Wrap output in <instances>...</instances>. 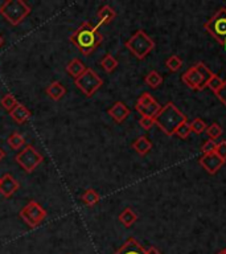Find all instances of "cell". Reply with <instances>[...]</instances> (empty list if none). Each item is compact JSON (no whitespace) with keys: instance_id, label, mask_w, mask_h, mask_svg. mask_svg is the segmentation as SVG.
I'll use <instances>...</instances> for the list:
<instances>
[{"instance_id":"7402d4cb","label":"cell","mask_w":226,"mask_h":254,"mask_svg":"<svg viewBox=\"0 0 226 254\" xmlns=\"http://www.w3.org/2000/svg\"><path fill=\"white\" fill-rule=\"evenodd\" d=\"M101 66H102V69H104L106 73H111L117 69V66H118V61H117V58L114 56H111L110 53H107L106 56H104V58L101 60Z\"/></svg>"},{"instance_id":"2e32d148","label":"cell","mask_w":226,"mask_h":254,"mask_svg":"<svg viewBox=\"0 0 226 254\" xmlns=\"http://www.w3.org/2000/svg\"><path fill=\"white\" fill-rule=\"evenodd\" d=\"M117 18V12L110 7V5H104L101 7V10L98 11V24L97 25H107Z\"/></svg>"},{"instance_id":"f546056e","label":"cell","mask_w":226,"mask_h":254,"mask_svg":"<svg viewBox=\"0 0 226 254\" xmlns=\"http://www.w3.org/2000/svg\"><path fill=\"white\" fill-rule=\"evenodd\" d=\"M222 84H224V81H222L218 75L213 74V77L210 78V80H209V82L207 84V86L209 88V89H212L214 93H217L218 90L221 89Z\"/></svg>"},{"instance_id":"f1b7e54d","label":"cell","mask_w":226,"mask_h":254,"mask_svg":"<svg viewBox=\"0 0 226 254\" xmlns=\"http://www.w3.org/2000/svg\"><path fill=\"white\" fill-rule=\"evenodd\" d=\"M207 123L204 122L201 118H196L193 122L191 123V128H192V132L194 134H201L207 130Z\"/></svg>"},{"instance_id":"d4e9b609","label":"cell","mask_w":226,"mask_h":254,"mask_svg":"<svg viewBox=\"0 0 226 254\" xmlns=\"http://www.w3.org/2000/svg\"><path fill=\"white\" fill-rule=\"evenodd\" d=\"M0 104H1V106L10 113V111H12L17 105H19V101L16 99V97L12 94H5L3 98H1V101H0Z\"/></svg>"},{"instance_id":"8d00e7d4","label":"cell","mask_w":226,"mask_h":254,"mask_svg":"<svg viewBox=\"0 0 226 254\" xmlns=\"http://www.w3.org/2000/svg\"><path fill=\"white\" fill-rule=\"evenodd\" d=\"M4 158H5V152L0 148V162L4 159Z\"/></svg>"},{"instance_id":"484cf974","label":"cell","mask_w":226,"mask_h":254,"mask_svg":"<svg viewBox=\"0 0 226 254\" xmlns=\"http://www.w3.org/2000/svg\"><path fill=\"white\" fill-rule=\"evenodd\" d=\"M192 132V128H191V123H188L187 121L183 122L177 128H176V131H174V135H177L179 138L181 139H187L189 137V134Z\"/></svg>"},{"instance_id":"4dcf8cb0","label":"cell","mask_w":226,"mask_h":254,"mask_svg":"<svg viewBox=\"0 0 226 254\" xmlns=\"http://www.w3.org/2000/svg\"><path fill=\"white\" fill-rule=\"evenodd\" d=\"M196 68H197V71L200 72V74L203 75L204 81H205V84H208L209 82V80L213 77V73L210 71H209V68H207V66L204 65L203 62H198L197 65H194Z\"/></svg>"},{"instance_id":"cb8c5ba5","label":"cell","mask_w":226,"mask_h":254,"mask_svg":"<svg viewBox=\"0 0 226 254\" xmlns=\"http://www.w3.org/2000/svg\"><path fill=\"white\" fill-rule=\"evenodd\" d=\"M144 81H146V84L148 85L150 88H152V89H156V88H159V86L163 84V77H161V75L159 74V73H157L156 71H152L146 75Z\"/></svg>"},{"instance_id":"83f0119b","label":"cell","mask_w":226,"mask_h":254,"mask_svg":"<svg viewBox=\"0 0 226 254\" xmlns=\"http://www.w3.org/2000/svg\"><path fill=\"white\" fill-rule=\"evenodd\" d=\"M207 134L212 141H216L217 138H220L222 135V127L220 125H217V123H213L207 128Z\"/></svg>"},{"instance_id":"e0dca14e","label":"cell","mask_w":226,"mask_h":254,"mask_svg":"<svg viewBox=\"0 0 226 254\" xmlns=\"http://www.w3.org/2000/svg\"><path fill=\"white\" fill-rule=\"evenodd\" d=\"M10 114L11 117L14 118L15 121H16L17 123H20V125H21V123L28 122L29 118H31V111H29L28 109L21 104L17 105L12 111H10Z\"/></svg>"},{"instance_id":"d590c367","label":"cell","mask_w":226,"mask_h":254,"mask_svg":"<svg viewBox=\"0 0 226 254\" xmlns=\"http://www.w3.org/2000/svg\"><path fill=\"white\" fill-rule=\"evenodd\" d=\"M146 254H161L159 250L154 248V246H150L148 249H146Z\"/></svg>"},{"instance_id":"e575fe53","label":"cell","mask_w":226,"mask_h":254,"mask_svg":"<svg viewBox=\"0 0 226 254\" xmlns=\"http://www.w3.org/2000/svg\"><path fill=\"white\" fill-rule=\"evenodd\" d=\"M216 94H217V97H218V99H220L222 104L226 106V81H224V84H222L221 89L218 90Z\"/></svg>"},{"instance_id":"6da1fadb","label":"cell","mask_w":226,"mask_h":254,"mask_svg":"<svg viewBox=\"0 0 226 254\" xmlns=\"http://www.w3.org/2000/svg\"><path fill=\"white\" fill-rule=\"evenodd\" d=\"M98 28V25H93L89 21H85L71 33L69 40L73 45L80 49V52L84 56L87 57L104 41V36Z\"/></svg>"},{"instance_id":"ab89813d","label":"cell","mask_w":226,"mask_h":254,"mask_svg":"<svg viewBox=\"0 0 226 254\" xmlns=\"http://www.w3.org/2000/svg\"><path fill=\"white\" fill-rule=\"evenodd\" d=\"M222 45H224V48H225V49H226V40L224 42H222Z\"/></svg>"},{"instance_id":"9a60e30c","label":"cell","mask_w":226,"mask_h":254,"mask_svg":"<svg viewBox=\"0 0 226 254\" xmlns=\"http://www.w3.org/2000/svg\"><path fill=\"white\" fill-rule=\"evenodd\" d=\"M45 91H47V94L49 95L51 99H53V101H60L66 94V88L60 81H53L52 84L48 85Z\"/></svg>"},{"instance_id":"5bb4252c","label":"cell","mask_w":226,"mask_h":254,"mask_svg":"<svg viewBox=\"0 0 226 254\" xmlns=\"http://www.w3.org/2000/svg\"><path fill=\"white\" fill-rule=\"evenodd\" d=\"M114 254H146V249L135 238H128Z\"/></svg>"},{"instance_id":"ba28073f","label":"cell","mask_w":226,"mask_h":254,"mask_svg":"<svg viewBox=\"0 0 226 254\" xmlns=\"http://www.w3.org/2000/svg\"><path fill=\"white\" fill-rule=\"evenodd\" d=\"M204 28L217 38L220 44L226 40V8H221L212 19L204 24Z\"/></svg>"},{"instance_id":"30bf717a","label":"cell","mask_w":226,"mask_h":254,"mask_svg":"<svg viewBox=\"0 0 226 254\" xmlns=\"http://www.w3.org/2000/svg\"><path fill=\"white\" fill-rule=\"evenodd\" d=\"M181 80H183V82H185V85H188L189 88L193 90H203L207 86L203 75L200 74V72L197 71L196 66L189 68L188 71L183 74Z\"/></svg>"},{"instance_id":"f35d334b","label":"cell","mask_w":226,"mask_h":254,"mask_svg":"<svg viewBox=\"0 0 226 254\" xmlns=\"http://www.w3.org/2000/svg\"><path fill=\"white\" fill-rule=\"evenodd\" d=\"M217 254H226V253H225V250H221V252H218Z\"/></svg>"},{"instance_id":"d6a6232c","label":"cell","mask_w":226,"mask_h":254,"mask_svg":"<svg viewBox=\"0 0 226 254\" xmlns=\"http://www.w3.org/2000/svg\"><path fill=\"white\" fill-rule=\"evenodd\" d=\"M139 125H140V127H143L144 130H151V128L154 127V125H156L155 118L141 117L140 121H139Z\"/></svg>"},{"instance_id":"8992f818","label":"cell","mask_w":226,"mask_h":254,"mask_svg":"<svg viewBox=\"0 0 226 254\" xmlns=\"http://www.w3.org/2000/svg\"><path fill=\"white\" fill-rule=\"evenodd\" d=\"M74 84L86 97H91L104 85V80L93 69L86 68V71L78 78H75Z\"/></svg>"},{"instance_id":"836d02e7","label":"cell","mask_w":226,"mask_h":254,"mask_svg":"<svg viewBox=\"0 0 226 254\" xmlns=\"http://www.w3.org/2000/svg\"><path fill=\"white\" fill-rule=\"evenodd\" d=\"M216 154L226 162V141H222L221 143L217 145Z\"/></svg>"},{"instance_id":"7a4b0ae2","label":"cell","mask_w":226,"mask_h":254,"mask_svg":"<svg viewBox=\"0 0 226 254\" xmlns=\"http://www.w3.org/2000/svg\"><path fill=\"white\" fill-rule=\"evenodd\" d=\"M185 121H187V117L172 102H168L164 108H161L159 114L155 117L156 125L160 127L161 131H164L165 135L168 137L174 135L176 128Z\"/></svg>"},{"instance_id":"5b68a950","label":"cell","mask_w":226,"mask_h":254,"mask_svg":"<svg viewBox=\"0 0 226 254\" xmlns=\"http://www.w3.org/2000/svg\"><path fill=\"white\" fill-rule=\"evenodd\" d=\"M15 160L17 162V164L27 174H32L33 171L43 163L44 156L36 150V147H33L32 145H28V146L24 147L17 155L15 156Z\"/></svg>"},{"instance_id":"60d3db41","label":"cell","mask_w":226,"mask_h":254,"mask_svg":"<svg viewBox=\"0 0 226 254\" xmlns=\"http://www.w3.org/2000/svg\"><path fill=\"white\" fill-rule=\"evenodd\" d=\"M225 253H226V249H225Z\"/></svg>"},{"instance_id":"4fadbf2b","label":"cell","mask_w":226,"mask_h":254,"mask_svg":"<svg viewBox=\"0 0 226 254\" xmlns=\"http://www.w3.org/2000/svg\"><path fill=\"white\" fill-rule=\"evenodd\" d=\"M107 113L110 117L113 118L115 122L122 123L123 121L130 115V109L123 104V102L119 101V102H115L111 108L108 109Z\"/></svg>"},{"instance_id":"44dd1931","label":"cell","mask_w":226,"mask_h":254,"mask_svg":"<svg viewBox=\"0 0 226 254\" xmlns=\"http://www.w3.org/2000/svg\"><path fill=\"white\" fill-rule=\"evenodd\" d=\"M99 199H101L99 193L93 188L86 189L85 193L82 195V202H84L85 205H87V207H93V205H95V204L99 201Z\"/></svg>"},{"instance_id":"d6986e66","label":"cell","mask_w":226,"mask_h":254,"mask_svg":"<svg viewBox=\"0 0 226 254\" xmlns=\"http://www.w3.org/2000/svg\"><path fill=\"white\" fill-rule=\"evenodd\" d=\"M132 148L137 151L138 154L146 155L152 148V143L147 139V137H139L137 141L132 143Z\"/></svg>"},{"instance_id":"52a82bcc","label":"cell","mask_w":226,"mask_h":254,"mask_svg":"<svg viewBox=\"0 0 226 254\" xmlns=\"http://www.w3.org/2000/svg\"><path fill=\"white\" fill-rule=\"evenodd\" d=\"M19 216L23 218L27 225L31 226V228H36L47 218L48 213L36 200H31L20 211Z\"/></svg>"},{"instance_id":"603a6c76","label":"cell","mask_w":226,"mask_h":254,"mask_svg":"<svg viewBox=\"0 0 226 254\" xmlns=\"http://www.w3.org/2000/svg\"><path fill=\"white\" fill-rule=\"evenodd\" d=\"M7 143L10 145L11 148H14V150H20V148L25 145V139H24V137L20 134V132L15 131L11 134L10 137H8Z\"/></svg>"},{"instance_id":"9c48e42d","label":"cell","mask_w":226,"mask_h":254,"mask_svg":"<svg viewBox=\"0 0 226 254\" xmlns=\"http://www.w3.org/2000/svg\"><path fill=\"white\" fill-rule=\"evenodd\" d=\"M135 109H137L138 113H140L141 117L155 118L156 115L159 114V111H160L161 106L150 93L144 91V93L139 97V99H138Z\"/></svg>"},{"instance_id":"7c38bea8","label":"cell","mask_w":226,"mask_h":254,"mask_svg":"<svg viewBox=\"0 0 226 254\" xmlns=\"http://www.w3.org/2000/svg\"><path fill=\"white\" fill-rule=\"evenodd\" d=\"M200 164L203 165L204 169H207V172H209L210 175H214L218 169L221 168L222 165L225 164V160L221 159L216 152H213V154L204 155L200 159Z\"/></svg>"},{"instance_id":"74e56055","label":"cell","mask_w":226,"mask_h":254,"mask_svg":"<svg viewBox=\"0 0 226 254\" xmlns=\"http://www.w3.org/2000/svg\"><path fill=\"white\" fill-rule=\"evenodd\" d=\"M3 42H4V40H3V37H1V36H0V47H1V45H3Z\"/></svg>"},{"instance_id":"8fae6325","label":"cell","mask_w":226,"mask_h":254,"mask_svg":"<svg viewBox=\"0 0 226 254\" xmlns=\"http://www.w3.org/2000/svg\"><path fill=\"white\" fill-rule=\"evenodd\" d=\"M20 184L17 180L15 179L11 174H4L0 178V193L4 198H11L14 196L15 192L19 189Z\"/></svg>"},{"instance_id":"277c9868","label":"cell","mask_w":226,"mask_h":254,"mask_svg":"<svg viewBox=\"0 0 226 254\" xmlns=\"http://www.w3.org/2000/svg\"><path fill=\"white\" fill-rule=\"evenodd\" d=\"M126 48L137 58L143 60L155 48V42L144 31L140 29V31H137L131 37L128 38V41L126 42Z\"/></svg>"},{"instance_id":"4316f807","label":"cell","mask_w":226,"mask_h":254,"mask_svg":"<svg viewBox=\"0 0 226 254\" xmlns=\"http://www.w3.org/2000/svg\"><path fill=\"white\" fill-rule=\"evenodd\" d=\"M165 65L167 68L172 72H177L181 69V66H183V61H181V58L179 56H171L167 62H165Z\"/></svg>"},{"instance_id":"ac0fdd59","label":"cell","mask_w":226,"mask_h":254,"mask_svg":"<svg viewBox=\"0 0 226 254\" xmlns=\"http://www.w3.org/2000/svg\"><path fill=\"white\" fill-rule=\"evenodd\" d=\"M85 71H86L85 64L81 61L80 58H74V60H71V61L66 65V72H68L74 80L75 78H78V77H80V75Z\"/></svg>"},{"instance_id":"ffe728a7","label":"cell","mask_w":226,"mask_h":254,"mask_svg":"<svg viewBox=\"0 0 226 254\" xmlns=\"http://www.w3.org/2000/svg\"><path fill=\"white\" fill-rule=\"evenodd\" d=\"M118 218L119 221L122 222L126 228H130V226H132L135 222H137L138 215L132 211L131 208H126V209H123L122 213L119 215Z\"/></svg>"},{"instance_id":"3957f363","label":"cell","mask_w":226,"mask_h":254,"mask_svg":"<svg viewBox=\"0 0 226 254\" xmlns=\"http://www.w3.org/2000/svg\"><path fill=\"white\" fill-rule=\"evenodd\" d=\"M0 14L11 25L16 27L31 14V7L24 0H5L0 5Z\"/></svg>"},{"instance_id":"1f68e13d","label":"cell","mask_w":226,"mask_h":254,"mask_svg":"<svg viewBox=\"0 0 226 254\" xmlns=\"http://www.w3.org/2000/svg\"><path fill=\"white\" fill-rule=\"evenodd\" d=\"M216 148H217V143L212 139H209L204 143L203 148L201 151L204 152V155H208V154H213V152H216Z\"/></svg>"}]
</instances>
